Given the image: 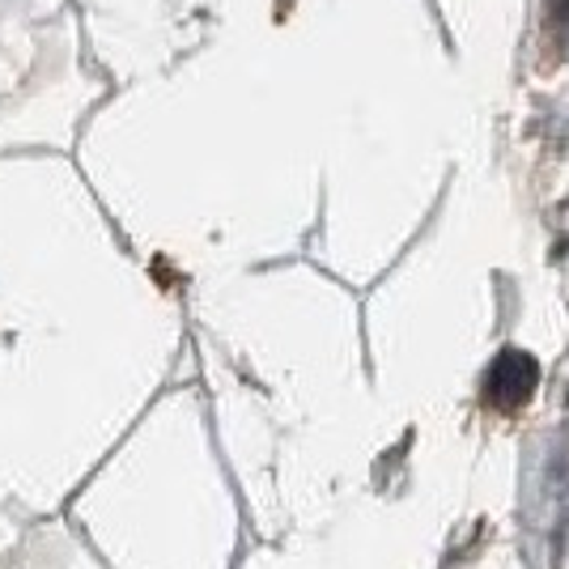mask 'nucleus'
<instances>
[{"instance_id": "nucleus-1", "label": "nucleus", "mask_w": 569, "mask_h": 569, "mask_svg": "<svg viewBox=\"0 0 569 569\" xmlns=\"http://www.w3.org/2000/svg\"><path fill=\"white\" fill-rule=\"evenodd\" d=\"M489 403H498V408H519L536 396V387H540V361L531 353H522V349H501L498 361L489 366Z\"/></svg>"}]
</instances>
